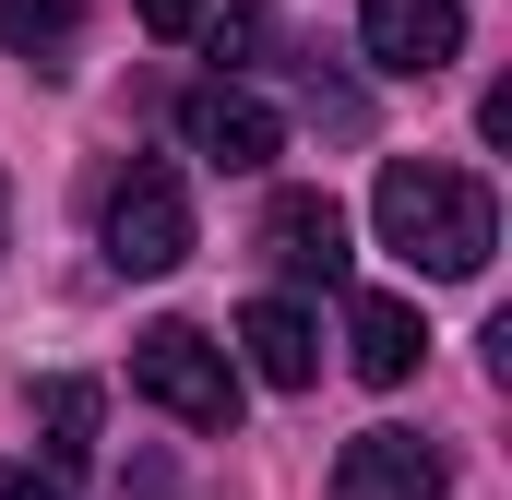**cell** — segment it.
<instances>
[{"label": "cell", "mask_w": 512, "mask_h": 500, "mask_svg": "<svg viewBox=\"0 0 512 500\" xmlns=\"http://www.w3.org/2000/svg\"><path fill=\"white\" fill-rule=\"evenodd\" d=\"M370 227H382V250H405L417 274H489L501 203H489V179H465V167L393 155L382 179H370Z\"/></svg>", "instance_id": "6da1fadb"}, {"label": "cell", "mask_w": 512, "mask_h": 500, "mask_svg": "<svg viewBox=\"0 0 512 500\" xmlns=\"http://www.w3.org/2000/svg\"><path fill=\"white\" fill-rule=\"evenodd\" d=\"M131 393L167 405L179 429H239V358H227L203 322H155V334H131Z\"/></svg>", "instance_id": "7a4b0ae2"}, {"label": "cell", "mask_w": 512, "mask_h": 500, "mask_svg": "<svg viewBox=\"0 0 512 500\" xmlns=\"http://www.w3.org/2000/svg\"><path fill=\"white\" fill-rule=\"evenodd\" d=\"M96 227H108V262L120 274H179L191 262V191L167 167H120L96 191Z\"/></svg>", "instance_id": "3957f363"}, {"label": "cell", "mask_w": 512, "mask_h": 500, "mask_svg": "<svg viewBox=\"0 0 512 500\" xmlns=\"http://www.w3.org/2000/svg\"><path fill=\"white\" fill-rule=\"evenodd\" d=\"M358 48L393 84H429L465 60V0H358Z\"/></svg>", "instance_id": "277c9868"}, {"label": "cell", "mask_w": 512, "mask_h": 500, "mask_svg": "<svg viewBox=\"0 0 512 500\" xmlns=\"http://www.w3.org/2000/svg\"><path fill=\"white\" fill-rule=\"evenodd\" d=\"M179 143H191L203 167L251 179V167H274V155H286V120L262 108L251 84H191V96H179Z\"/></svg>", "instance_id": "5b68a950"}, {"label": "cell", "mask_w": 512, "mask_h": 500, "mask_svg": "<svg viewBox=\"0 0 512 500\" xmlns=\"http://www.w3.org/2000/svg\"><path fill=\"white\" fill-rule=\"evenodd\" d=\"M441 489H453V465L417 429H358L334 453V500H441Z\"/></svg>", "instance_id": "8992f818"}, {"label": "cell", "mask_w": 512, "mask_h": 500, "mask_svg": "<svg viewBox=\"0 0 512 500\" xmlns=\"http://www.w3.org/2000/svg\"><path fill=\"white\" fill-rule=\"evenodd\" d=\"M262 262L346 286V262H358V250H346V203H334V191H274V203H262Z\"/></svg>", "instance_id": "52a82bcc"}, {"label": "cell", "mask_w": 512, "mask_h": 500, "mask_svg": "<svg viewBox=\"0 0 512 500\" xmlns=\"http://www.w3.org/2000/svg\"><path fill=\"white\" fill-rule=\"evenodd\" d=\"M239 346H251V370L274 381V393H310V381H322V322H310L298 298H251V310H239Z\"/></svg>", "instance_id": "ba28073f"}, {"label": "cell", "mask_w": 512, "mask_h": 500, "mask_svg": "<svg viewBox=\"0 0 512 500\" xmlns=\"http://www.w3.org/2000/svg\"><path fill=\"white\" fill-rule=\"evenodd\" d=\"M417 358H429V322H417L405 298H358V310H346V370L370 381V393L417 381Z\"/></svg>", "instance_id": "9c48e42d"}, {"label": "cell", "mask_w": 512, "mask_h": 500, "mask_svg": "<svg viewBox=\"0 0 512 500\" xmlns=\"http://www.w3.org/2000/svg\"><path fill=\"white\" fill-rule=\"evenodd\" d=\"M0 60L72 72V60H84V12H72V0H0Z\"/></svg>", "instance_id": "30bf717a"}, {"label": "cell", "mask_w": 512, "mask_h": 500, "mask_svg": "<svg viewBox=\"0 0 512 500\" xmlns=\"http://www.w3.org/2000/svg\"><path fill=\"white\" fill-rule=\"evenodd\" d=\"M36 417H48V465H60V477H84V465H96V381H48V393H36Z\"/></svg>", "instance_id": "8fae6325"}, {"label": "cell", "mask_w": 512, "mask_h": 500, "mask_svg": "<svg viewBox=\"0 0 512 500\" xmlns=\"http://www.w3.org/2000/svg\"><path fill=\"white\" fill-rule=\"evenodd\" d=\"M131 12H143V24H155V36H191V24H203V12H215V0H131Z\"/></svg>", "instance_id": "7c38bea8"}, {"label": "cell", "mask_w": 512, "mask_h": 500, "mask_svg": "<svg viewBox=\"0 0 512 500\" xmlns=\"http://www.w3.org/2000/svg\"><path fill=\"white\" fill-rule=\"evenodd\" d=\"M0 500H60V477H36V465H0Z\"/></svg>", "instance_id": "4fadbf2b"}, {"label": "cell", "mask_w": 512, "mask_h": 500, "mask_svg": "<svg viewBox=\"0 0 512 500\" xmlns=\"http://www.w3.org/2000/svg\"><path fill=\"white\" fill-rule=\"evenodd\" d=\"M120 500H179V489H167V465H131V477H120Z\"/></svg>", "instance_id": "5bb4252c"}, {"label": "cell", "mask_w": 512, "mask_h": 500, "mask_svg": "<svg viewBox=\"0 0 512 500\" xmlns=\"http://www.w3.org/2000/svg\"><path fill=\"white\" fill-rule=\"evenodd\" d=\"M0 250H12V179H0Z\"/></svg>", "instance_id": "9a60e30c"}]
</instances>
